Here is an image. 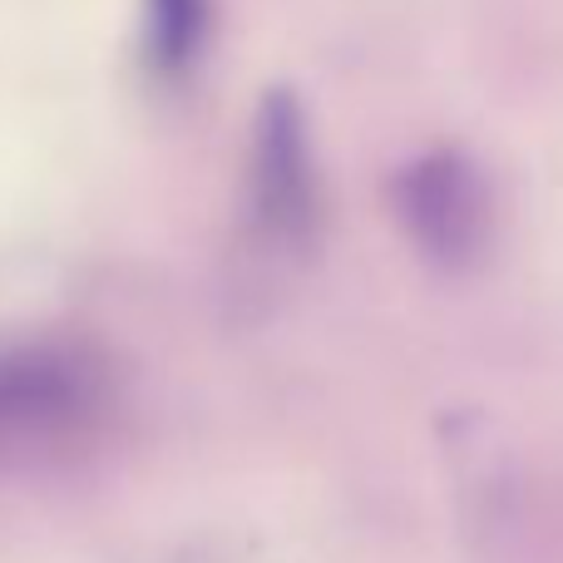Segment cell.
Instances as JSON below:
<instances>
[{
    "mask_svg": "<svg viewBox=\"0 0 563 563\" xmlns=\"http://www.w3.org/2000/svg\"><path fill=\"white\" fill-rule=\"evenodd\" d=\"M208 40H213V0H144L139 49L154 85L174 89L198 75Z\"/></svg>",
    "mask_w": 563,
    "mask_h": 563,
    "instance_id": "4",
    "label": "cell"
},
{
    "mask_svg": "<svg viewBox=\"0 0 563 563\" xmlns=\"http://www.w3.org/2000/svg\"><path fill=\"white\" fill-rule=\"evenodd\" d=\"M253 218L277 247H301L321 233V168L307 109L291 89H273L253 124Z\"/></svg>",
    "mask_w": 563,
    "mask_h": 563,
    "instance_id": "3",
    "label": "cell"
},
{
    "mask_svg": "<svg viewBox=\"0 0 563 563\" xmlns=\"http://www.w3.org/2000/svg\"><path fill=\"white\" fill-rule=\"evenodd\" d=\"M104 361L69 341H25L0 351V450L65 440L104 406Z\"/></svg>",
    "mask_w": 563,
    "mask_h": 563,
    "instance_id": "2",
    "label": "cell"
},
{
    "mask_svg": "<svg viewBox=\"0 0 563 563\" xmlns=\"http://www.w3.org/2000/svg\"><path fill=\"white\" fill-rule=\"evenodd\" d=\"M390 203L406 238L435 267H470L495 233L489 174L455 144H435L406 158L390 184Z\"/></svg>",
    "mask_w": 563,
    "mask_h": 563,
    "instance_id": "1",
    "label": "cell"
}]
</instances>
